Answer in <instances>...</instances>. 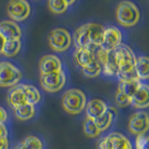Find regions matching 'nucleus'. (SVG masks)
<instances>
[{
    "instance_id": "1",
    "label": "nucleus",
    "mask_w": 149,
    "mask_h": 149,
    "mask_svg": "<svg viewBox=\"0 0 149 149\" xmlns=\"http://www.w3.org/2000/svg\"><path fill=\"white\" fill-rule=\"evenodd\" d=\"M115 50V55L118 63V73L119 80H127L136 77L134 72V63L136 60L133 50L128 45L121 43L116 47Z\"/></svg>"
},
{
    "instance_id": "2",
    "label": "nucleus",
    "mask_w": 149,
    "mask_h": 149,
    "mask_svg": "<svg viewBox=\"0 0 149 149\" xmlns=\"http://www.w3.org/2000/svg\"><path fill=\"white\" fill-rule=\"evenodd\" d=\"M116 18L120 25L132 27L136 25L141 18L138 7L132 1H121L116 8Z\"/></svg>"
},
{
    "instance_id": "3",
    "label": "nucleus",
    "mask_w": 149,
    "mask_h": 149,
    "mask_svg": "<svg viewBox=\"0 0 149 149\" xmlns=\"http://www.w3.org/2000/svg\"><path fill=\"white\" fill-rule=\"evenodd\" d=\"M86 104V94L77 88H70L63 93L62 97V106L68 114H80L85 108Z\"/></svg>"
},
{
    "instance_id": "4",
    "label": "nucleus",
    "mask_w": 149,
    "mask_h": 149,
    "mask_svg": "<svg viewBox=\"0 0 149 149\" xmlns=\"http://www.w3.org/2000/svg\"><path fill=\"white\" fill-rule=\"evenodd\" d=\"M22 73L17 66L8 61L0 62V87L9 88L21 81Z\"/></svg>"
},
{
    "instance_id": "5",
    "label": "nucleus",
    "mask_w": 149,
    "mask_h": 149,
    "mask_svg": "<svg viewBox=\"0 0 149 149\" xmlns=\"http://www.w3.org/2000/svg\"><path fill=\"white\" fill-rule=\"evenodd\" d=\"M49 45L54 51L64 52L72 45V36L64 28H55L49 33Z\"/></svg>"
},
{
    "instance_id": "6",
    "label": "nucleus",
    "mask_w": 149,
    "mask_h": 149,
    "mask_svg": "<svg viewBox=\"0 0 149 149\" xmlns=\"http://www.w3.org/2000/svg\"><path fill=\"white\" fill-rule=\"evenodd\" d=\"M95 57L102 65V69L104 74L109 77L116 76L118 73V63H116L115 50H104L102 48H98Z\"/></svg>"
},
{
    "instance_id": "7",
    "label": "nucleus",
    "mask_w": 149,
    "mask_h": 149,
    "mask_svg": "<svg viewBox=\"0 0 149 149\" xmlns=\"http://www.w3.org/2000/svg\"><path fill=\"white\" fill-rule=\"evenodd\" d=\"M7 13L13 22H23L30 16L31 6L25 0H12L7 5Z\"/></svg>"
},
{
    "instance_id": "8",
    "label": "nucleus",
    "mask_w": 149,
    "mask_h": 149,
    "mask_svg": "<svg viewBox=\"0 0 149 149\" xmlns=\"http://www.w3.org/2000/svg\"><path fill=\"white\" fill-rule=\"evenodd\" d=\"M66 82V74L63 71L40 76L41 87L46 91L54 93L61 91Z\"/></svg>"
},
{
    "instance_id": "9",
    "label": "nucleus",
    "mask_w": 149,
    "mask_h": 149,
    "mask_svg": "<svg viewBox=\"0 0 149 149\" xmlns=\"http://www.w3.org/2000/svg\"><path fill=\"white\" fill-rule=\"evenodd\" d=\"M132 146L130 140L120 132H111L99 143V149H128Z\"/></svg>"
},
{
    "instance_id": "10",
    "label": "nucleus",
    "mask_w": 149,
    "mask_h": 149,
    "mask_svg": "<svg viewBox=\"0 0 149 149\" xmlns=\"http://www.w3.org/2000/svg\"><path fill=\"white\" fill-rule=\"evenodd\" d=\"M149 127L148 114L144 111H139L134 113L129 119L128 130L133 135L146 134Z\"/></svg>"
},
{
    "instance_id": "11",
    "label": "nucleus",
    "mask_w": 149,
    "mask_h": 149,
    "mask_svg": "<svg viewBox=\"0 0 149 149\" xmlns=\"http://www.w3.org/2000/svg\"><path fill=\"white\" fill-rule=\"evenodd\" d=\"M122 33L116 26L105 28L101 48L104 50H112L122 43Z\"/></svg>"
},
{
    "instance_id": "12",
    "label": "nucleus",
    "mask_w": 149,
    "mask_h": 149,
    "mask_svg": "<svg viewBox=\"0 0 149 149\" xmlns=\"http://www.w3.org/2000/svg\"><path fill=\"white\" fill-rule=\"evenodd\" d=\"M63 71V63L60 58L54 54L43 56L39 61V72L41 76Z\"/></svg>"
},
{
    "instance_id": "13",
    "label": "nucleus",
    "mask_w": 149,
    "mask_h": 149,
    "mask_svg": "<svg viewBox=\"0 0 149 149\" xmlns=\"http://www.w3.org/2000/svg\"><path fill=\"white\" fill-rule=\"evenodd\" d=\"M74 44L76 46L77 49H92L91 37H90V30H88V24H83L79 26L74 31L73 39Z\"/></svg>"
},
{
    "instance_id": "14",
    "label": "nucleus",
    "mask_w": 149,
    "mask_h": 149,
    "mask_svg": "<svg viewBox=\"0 0 149 149\" xmlns=\"http://www.w3.org/2000/svg\"><path fill=\"white\" fill-rule=\"evenodd\" d=\"M0 34L6 40L21 39L22 29L17 22L11 20H4L0 22Z\"/></svg>"
},
{
    "instance_id": "15",
    "label": "nucleus",
    "mask_w": 149,
    "mask_h": 149,
    "mask_svg": "<svg viewBox=\"0 0 149 149\" xmlns=\"http://www.w3.org/2000/svg\"><path fill=\"white\" fill-rule=\"evenodd\" d=\"M130 104L134 108L144 109L149 105V88L146 84L142 83L138 90L130 98Z\"/></svg>"
},
{
    "instance_id": "16",
    "label": "nucleus",
    "mask_w": 149,
    "mask_h": 149,
    "mask_svg": "<svg viewBox=\"0 0 149 149\" xmlns=\"http://www.w3.org/2000/svg\"><path fill=\"white\" fill-rule=\"evenodd\" d=\"M86 108V115L87 118L94 120L97 118L101 116L102 114L108 110V107L104 101L101 99H92L85 106Z\"/></svg>"
},
{
    "instance_id": "17",
    "label": "nucleus",
    "mask_w": 149,
    "mask_h": 149,
    "mask_svg": "<svg viewBox=\"0 0 149 149\" xmlns=\"http://www.w3.org/2000/svg\"><path fill=\"white\" fill-rule=\"evenodd\" d=\"M88 30H90V37L91 46L93 48H101L102 44V37L105 28L100 23L88 22Z\"/></svg>"
},
{
    "instance_id": "18",
    "label": "nucleus",
    "mask_w": 149,
    "mask_h": 149,
    "mask_svg": "<svg viewBox=\"0 0 149 149\" xmlns=\"http://www.w3.org/2000/svg\"><path fill=\"white\" fill-rule=\"evenodd\" d=\"M95 59V53L92 49H78L74 52V61L81 69L86 67Z\"/></svg>"
},
{
    "instance_id": "19",
    "label": "nucleus",
    "mask_w": 149,
    "mask_h": 149,
    "mask_svg": "<svg viewBox=\"0 0 149 149\" xmlns=\"http://www.w3.org/2000/svg\"><path fill=\"white\" fill-rule=\"evenodd\" d=\"M7 100H8V104L10 105L13 109L19 108V107L23 106L28 104L24 93H23L20 86L13 88L12 90L9 91V93L8 94Z\"/></svg>"
},
{
    "instance_id": "20",
    "label": "nucleus",
    "mask_w": 149,
    "mask_h": 149,
    "mask_svg": "<svg viewBox=\"0 0 149 149\" xmlns=\"http://www.w3.org/2000/svg\"><path fill=\"white\" fill-rule=\"evenodd\" d=\"M134 72L140 80L147 79L149 77V60L147 56L136 57L134 63Z\"/></svg>"
},
{
    "instance_id": "21",
    "label": "nucleus",
    "mask_w": 149,
    "mask_h": 149,
    "mask_svg": "<svg viewBox=\"0 0 149 149\" xmlns=\"http://www.w3.org/2000/svg\"><path fill=\"white\" fill-rule=\"evenodd\" d=\"M142 84L141 80L138 79L137 77L132 78V79H127V80H119L118 88V90L123 92L124 94L132 98V96L138 90V88Z\"/></svg>"
},
{
    "instance_id": "22",
    "label": "nucleus",
    "mask_w": 149,
    "mask_h": 149,
    "mask_svg": "<svg viewBox=\"0 0 149 149\" xmlns=\"http://www.w3.org/2000/svg\"><path fill=\"white\" fill-rule=\"evenodd\" d=\"M21 88L24 93L26 101L29 104L36 105L41 100V93L37 90V88L34 85H29V84H22L20 85Z\"/></svg>"
},
{
    "instance_id": "23",
    "label": "nucleus",
    "mask_w": 149,
    "mask_h": 149,
    "mask_svg": "<svg viewBox=\"0 0 149 149\" xmlns=\"http://www.w3.org/2000/svg\"><path fill=\"white\" fill-rule=\"evenodd\" d=\"M13 149H43V143L35 135H29L19 143Z\"/></svg>"
},
{
    "instance_id": "24",
    "label": "nucleus",
    "mask_w": 149,
    "mask_h": 149,
    "mask_svg": "<svg viewBox=\"0 0 149 149\" xmlns=\"http://www.w3.org/2000/svg\"><path fill=\"white\" fill-rule=\"evenodd\" d=\"M22 49L21 39L14 40H6L3 46L2 54L6 57H13L19 53V51Z\"/></svg>"
},
{
    "instance_id": "25",
    "label": "nucleus",
    "mask_w": 149,
    "mask_h": 149,
    "mask_svg": "<svg viewBox=\"0 0 149 149\" xmlns=\"http://www.w3.org/2000/svg\"><path fill=\"white\" fill-rule=\"evenodd\" d=\"M14 110V115L20 120L25 121L31 119L36 114V107L35 105H32L27 104L23 106L19 107V108L13 109Z\"/></svg>"
},
{
    "instance_id": "26",
    "label": "nucleus",
    "mask_w": 149,
    "mask_h": 149,
    "mask_svg": "<svg viewBox=\"0 0 149 149\" xmlns=\"http://www.w3.org/2000/svg\"><path fill=\"white\" fill-rule=\"evenodd\" d=\"M113 119H114V115L110 110H107L104 114H102L101 116L97 118L94 119V123L96 125V127L99 129L101 132H104L107 129H109V127L113 123Z\"/></svg>"
},
{
    "instance_id": "27",
    "label": "nucleus",
    "mask_w": 149,
    "mask_h": 149,
    "mask_svg": "<svg viewBox=\"0 0 149 149\" xmlns=\"http://www.w3.org/2000/svg\"><path fill=\"white\" fill-rule=\"evenodd\" d=\"M74 1H64V0H49L48 2V8L54 14H63L67 10L70 5Z\"/></svg>"
},
{
    "instance_id": "28",
    "label": "nucleus",
    "mask_w": 149,
    "mask_h": 149,
    "mask_svg": "<svg viewBox=\"0 0 149 149\" xmlns=\"http://www.w3.org/2000/svg\"><path fill=\"white\" fill-rule=\"evenodd\" d=\"M81 70H82V73H83L84 76L87 77H90V78L97 77L98 76H100V74L102 71V65L100 64L99 62H98L96 57L90 64L87 65L86 67L82 68Z\"/></svg>"
},
{
    "instance_id": "29",
    "label": "nucleus",
    "mask_w": 149,
    "mask_h": 149,
    "mask_svg": "<svg viewBox=\"0 0 149 149\" xmlns=\"http://www.w3.org/2000/svg\"><path fill=\"white\" fill-rule=\"evenodd\" d=\"M83 132L88 138H96L101 134V132L96 127L94 121L86 118L83 122Z\"/></svg>"
},
{
    "instance_id": "30",
    "label": "nucleus",
    "mask_w": 149,
    "mask_h": 149,
    "mask_svg": "<svg viewBox=\"0 0 149 149\" xmlns=\"http://www.w3.org/2000/svg\"><path fill=\"white\" fill-rule=\"evenodd\" d=\"M115 101L116 104L119 107H127L130 105V98L118 90L116 91V93L115 95Z\"/></svg>"
},
{
    "instance_id": "31",
    "label": "nucleus",
    "mask_w": 149,
    "mask_h": 149,
    "mask_svg": "<svg viewBox=\"0 0 149 149\" xmlns=\"http://www.w3.org/2000/svg\"><path fill=\"white\" fill-rule=\"evenodd\" d=\"M135 149H148V137L146 134L137 135L135 138Z\"/></svg>"
},
{
    "instance_id": "32",
    "label": "nucleus",
    "mask_w": 149,
    "mask_h": 149,
    "mask_svg": "<svg viewBox=\"0 0 149 149\" xmlns=\"http://www.w3.org/2000/svg\"><path fill=\"white\" fill-rule=\"evenodd\" d=\"M8 120V113L2 106H0V123L4 124Z\"/></svg>"
},
{
    "instance_id": "33",
    "label": "nucleus",
    "mask_w": 149,
    "mask_h": 149,
    "mask_svg": "<svg viewBox=\"0 0 149 149\" xmlns=\"http://www.w3.org/2000/svg\"><path fill=\"white\" fill-rule=\"evenodd\" d=\"M8 129L5 124L0 123V138H8Z\"/></svg>"
},
{
    "instance_id": "34",
    "label": "nucleus",
    "mask_w": 149,
    "mask_h": 149,
    "mask_svg": "<svg viewBox=\"0 0 149 149\" xmlns=\"http://www.w3.org/2000/svg\"><path fill=\"white\" fill-rule=\"evenodd\" d=\"M8 138H0V149H8Z\"/></svg>"
},
{
    "instance_id": "35",
    "label": "nucleus",
    "mask_w": 149,
    "mask_h": 149,
    "mask_svg": "<svg viewBox=\"0 0 149 149\" xmlns=\"http://www.w3.org/2000/svg\"><path fill=\"white\" fill-rule=\"evenodd\" d=\"M5 41H6V39H5L2 36V35L0 34V54H2V49H3V46L5 44Z\"/></svg>"
},
{
    "instance_id": "36",
    "label": "nucleus",
    "mask_w": 149,
    "mask_h": 149,
    "mask_svg": "<svg viewBox=\"0 0 149 149\" xmlns=\"http://www.w3.org/2000/svg\"><path fill=\"white\" fill-rule=\"evenodd\" d=\"M128 149H132V148H128Z\"/></svg>"
}]
</instances>
